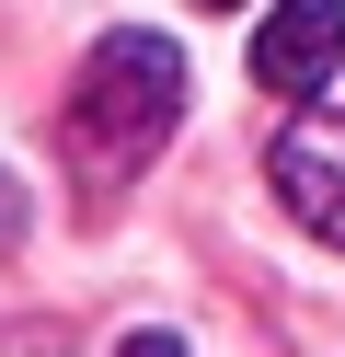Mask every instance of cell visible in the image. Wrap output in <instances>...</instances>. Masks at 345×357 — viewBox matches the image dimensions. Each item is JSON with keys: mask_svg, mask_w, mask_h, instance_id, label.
<instances>
[{"mask_svg": "<svg viewBox=\"0 0 345 357\" xmlns=\"http://www.w3.org/2000/svg\"><path fill=\"white\" fill-rule=\"evenodd\" d=\"M345 70V0H276L253 24V81L265 93H322Z\"/></svg>", "mask_w": 345, "mask_h": 357, "instance_id": "obj_3", "label": "cell"}, {"mask_svg": "<svg viewBox=\"0 0 345 357\" xmlns=\"http://www.w3.org/2000/svg\"><path fill=\"white\" fill-rule=\"evenodd\" d=\"M265 173H276V196H288L299 231H322L345 254V116H288L276 150H265Z\"/></svg>", "mask_w": 345, "mask_h": 357, "instance_id": "obj_2", "label": "cell"}, {"mask_svg": "<svg viewBox=\"0 0 345 357\" xmlns=\"http://www.w3.org/2000/svg\"><path fill=\"white\" fill-rule=\"evenodd\" d=\"M184 127V47L173 35H104L81 58V93H69V162L92 185H127L161 139Z\"/></svg>", "mask_w": 345, "mask_h": 357, "instance_id": "obj_1", "label": "cell"}, {"mask_svg": "<svg viewBox=\"0 0 345 357\" xmlns=\"http://www.w3.org/2000/svg\"><path fill=\"white\" fill-rule=\"evenodd\" d=\"M207 12H230V0H207Z\"/></svg>", "mask_w": 345, "mask_h": 357, "instance_id": "obj_5", "label": "cell"}, {"mask_svg": "<svg viewBox=\"0 0 345 357\" xmlns=\"http://www.w3.org/2000/svg\"><path fill=\"white\" fill-rule=\"evenodd\" d=\"M12 242H23V185L0 173V254H12Z\"/></svg>", "mask_w": 345, "mask_h": 357, "instance_id": "obj_4", "label": "cell"}]
</instances>
